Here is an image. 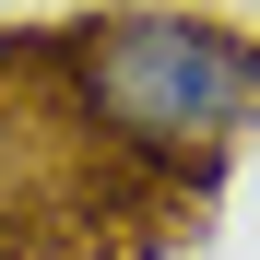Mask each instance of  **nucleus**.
I'll return each instance as SVG.
<instances>
[{"instance_id":"f257e3e1","label":"nucleus","mask_w":260,"mask_h":260,"mask_svg":"<svg viewBox=\"0 0 260 260\" xmlns=\"http://www.w3.org/2000/svg\"><path fill=\"white\" fill-rule=\"evenodd\" d=\"M59 59L142 166L225 178L237 142H260V24H237V12L95 0V12H59Z\"/></svg>"}]
</instances>
